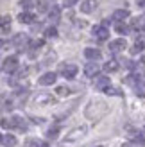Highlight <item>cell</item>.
Masks as SVG:
<instances>
[{"mask_svg":"<svg viewBox=\"0 0 145 147\" xmlns=\"http://www.w3.org/2000/svg\"><path fill=\"white\" fill-rule=\"evenodd\" d=\"M99 72H100V67H99L95 61H91V63H88L84 67V76L86 77H97Z\"/></svg>","mask_w":145,"mask_h":147,"instance_id":"cell-10","label":"cell"},{"mask_svg":"<svg viewBox=\"0 0 145 147\" xmlns=\"http://www.w3.org/2000/svg\"><path fill=\"white\" fill-rule=\"evenodd\" d=\"M106 93H109V95H122V93H120V90H117V88H111V86L106 90Z\"/></svg>","mask_w":145,"mask_h":147,"instance_id":"cell-28","label":"cell"},{"mask_svg":"<svg viewBox=\"0 0 145 147\" xmlns=\"http://www.w3.org/2000/svg\"><path fill=\"white\" fill-rule=\"evenodd\" d=\"M75 2H77V0H63V4L66 5V7H72V5H74Z\"/></svg>","mask_w":145,"mask_h":147,"instance_id":"cell-30","label":"cell"},{"mask_svg":"<svg viewBox=\"0 0 145 147\" xmlns=\"http://www.w3.org/2000/svg\"><path fill=\"white\" fill-rule=\"evenodd\" d=\"M104 72H107V74H111V72H117L118 70V61L117 59H109V61H106V65H104Z\"/></svg>","mask_w":145,"mask_h":147,"instance_id":"cell-19","label":"cell"},{"mask_svg":"<svg viewBox=\"0 0 145 147\" xmlns=\"http://www.w3.org/2000/svg\"><path fill=\"white\" fill-rule=\"evenodd\" d=\"M143 49H145V36H138L136 41H134V45H133V49H131V52L133 54H140V52H143Z\"/></svg>","mask_w":145,"mask_h":147,"instance_id":"cell-14","label":"cell"},{"mask_svg":"<svg viewBox=\"0 0 145 147\" xmlns=\"http://www.w3.org/2000/svg\"><path fill=\"white\" fill-rule=\"evenodd\" d=\"M21 7H32V0H25V2H21Z\"/></svg>","mask_w":145,"mask_h":147,"instance_id":"cell-31","label":"cell"},{"mask_svg":"<svg viewBox=\"0 0 145 147\" xmlns=\"http://www.w3.org/2000/svg\"><path fill=\"white\" fill-rule=\"evenodd\" d=\"M34 20H36V16L29 11H23L18 14V22H21V24H34Z\"/></svg>","mask_w":145,"mask_h":147,"instance_id":"cell-17","label":"cell"},{"mask_svg":"<svg viewBox=\"0 0 145 147\" xmlns=\"http://www.w3.org/2000/svg\"><path fill=\"white\" fill-rule=\"evenodd\" d=\"M134 142L145 147V131H138V133L134 135Z\"/></svg>","mask_w":145,"mask_h":147,"instance_id":"cell-23","label":"cell"},{"mask_svg":"<svg viewBox=\"0 0 145 147\" xmlns=\"http://www.w3.org/2000/svg\"><path fill=\"white\" fill-rule=\"evenodd\" d=\"M142 63H143V65H145V57H143V59H142Z\"/></svg>","mask_w":145,"mask_h":147,"instance_id":"cell-34","label":"cell"},{"mask_svg":"<svg viewBox=\"0 0 145 147\" xmlns=\"http://www.w3.org/2000/svg\"><path fill=\"white\" fill-rule=\"evenodd\" d=\"M57 36V29L52 25V27H48V29H45V38H56Z\"/></svg>","mask_w":145,"mask_h":147,"instance_id":"cell-25","label":"cell"},{"mask_svg":"<svg viewBox=\"0 0 145 147\" xmlns=\"http://www.w3.org/2000/svg\"><path fill=\"white\" fill-rule=\"evenodd\" d=\"M2 145L4 147H14L16 145V138H14L13 135H4L2 136Z\"/></svg>","mask_w":145,"mask_h":147,"instance_id":"cell-20","label":"cell"},{"mask_svg":"<svg viewBox=\"0 0 145 147\" xmlns=\"http://www.w3.org/2000/svg\"><path fill=\"white\" fill-rule=\"evenodd\" d=\"M40 147H50V145H48V144H41Z\"/></svg>","mask_w":145,"mask_h":147,"instance_id":"cell-33","label":"cell"},{"mask_svg":"<svg viewBox=\"0 0 145 147\" xmlns=\"http://www.w3.org/2000/svg\"><path fill=\"white\" fill-rule=\"evenodd\" d=\"M20 67V63H18V57L16 56H9V57H5L4 63H2V70L5 74H13V72H16Z\"/></svg>","mask_w":145,"mask_h":147,"instance_id":"cell-2","label":"cell"},{"mask_svg":"<svg viewBox=\"0 0 145 147\" xmlns=\"http://www.w3.org/2000/svg\"><path fill=\"white\" fill-rule=\"evenodd\" d=\"M59 72H61V76H63L64 79H74V77L77 76V72H79V68L75 67V65H72V63H68V65H61V68H59Z\"/></svg>","mask_w":145,"mask_h":147,"instance_id":"cell-6","label":"cell"},{"mask_svg":"<svg viewBox=\"0 0 145 147\" xmlns=\"http://www.w3.org/2000/svg\"><path fill=\"white\" fill-rule=\"evenodd\" d=\"M84 56L88 57L90 61H99L100 59V50L99 49H93V47H88V49H84Z\"/></svg>","mask_w":145,"mask_h":147,"instance_id":"cell-13","label":"cell"},{"mask_svg":"<svg viewBox=\"0 0 145 147\" xmlns=\"http://www.w3.org/2000/svg\"><path fill=\"white\" fill-rule=\"evenodd\" d=\"M56 92H57V95H68L70 93V88L68 86H57Z\"/></svg>","mask_w":145,"mask_h":147,"instance_id":"cell-27","label":"cell"},{"mask_svg":"<svg viewBox=\"0 0 145 147\" xmlns=\"http://www.w3.org/2000/svg\"><path fill=\"white\" fill-rule=\"evenodd\" d=\"M86 133H88V127L86 126H79V127H74L72 131L66 133V140L72 142V140H79V138H84Z\"/></svg>","mask_w":145,"mask_h":147,"instance_id":"cell-5","label":"cell"},{"mask_svg":"<svg viewBox=\"0 0 145 147\" xmlns=\"http://www.w3.org/2000/svg\"><path fill=\"white\" fill-rule=\"evenodd\" d=\"M34 104L36 106H52L56 104V99L50 93H38L34 97Z\"/></svg>","mask_w":145,"mask_h":147,"instance_id":"cell-4","label":"cell"},{"mask_svg":"<svg viewBox=\"0 0 145 147\" xmlns=\"http://www.w3.org/2000/svg\"><path fill=\"white\" fill-rule=\"evenodd\" d=\"M115 29H117V32H118V34H126V32L129 31V27L124 24V22H118V24L115 25Z\"/></svg>","mask_w":145,"mask_h":147,"instance_id":"cell-24","label":"cell"},{"mask_svg":"<svg viewBox=\"0 0 145 147\" xmlns=\"http://www.w3.org/2000/svg\"><path fill=\"white\" fill-rule=\"evenodd\" d=\"M59 18H61L59 5H52V7H50V11H48V20L52 22V24H56V22H59Z\"/></svg>","mask_w":145,"mask_h":147,"instance_id":"cell-15","label":"cell"},{"mask_svg":"<svg viewBox=\"0 0 145 147\" xmlns=\"http://www.w3.org/2000/svg\"><path fill=\"white\" fill-rule=\"evenodd\" d=\"M126 47H127V41L124 38H118V40L109 41V50H111V52H124Z\"/></svg>","mask_w":145,"mask_h":147,"instance_id":"cell-9","label":"cell"},{"mask_svg":"<svg viewBox=\"0 0 145 147\" xmlns=\"http://www.w3.org/2000/svg\"><path fill=\"white\" fill-rule=\"evenodd\" d=\"M91 34L95 36L99 41H106L107 38H109V29H107V25L100 24V25H95L91 29Z\"/></svg>","mask_w":145,"mask_h":147,"instance_id":"cell-3","label":"cell"},{"mask_svg":"<svg viewBox=\"0 0 145 147\" xmlns=\"http://www.w3.org/2000/svg\"><path fill=\"white\" fill-rule=\"evenodd\" d=\"M31 47H34V49H38V47H43V40H38V41H32V43H31Z\"/></svg>","mask_w":145,"mask_h":147,"instance_id":"cell-29","label":"cell"},{"mask_svg":"<svg viewBox=\"0 0 145 147\" xmlns=\"http://www.w3.org/2000/svg\"><path fill=\"white\" fill-rule=\"evenodd\" d=\"M56 79H57V76H56L54 72H47V74H43V76L38 79V83L41 86H50V84L56 83Z\"/></svg>","mask_w":145,"mask_h":147,"instance_id":"cell-11","label":"cell"},{"mask_svg":"<svg viewBox=\"0 0 145 147\" xmlns=\"http://www.w3.org/2000/svg\"><path fill=\"white\" fill-rule=\"evenodd\" d=\"M122 147H134L133 144H126V145H122Z\"/></svg>","mask_w":145,"mask_h":147,"instance_id":"cell-32","label":"cell"},{"mask_svg":"<svg viewBox=\"0 0 145 147\" xmlns=\"http://www.w3.org/2000/svg\"><path fill=\"white\" fill-rule=\"evenodd\" d=\"M9 126L11 127H14V129H18V131H27V122H25V119L23 117H20V115H14L13 119H11V122H9Z\"/></svg>","mask_w":145,"mask_h":147,"instance_id":"cell-7","label":"cell"},{"mask_svg":"<svg viewBox=\"0 0 145 147\" xmlns=\"http://www.w3.org/2000/svg\"><path fill=\"white\" fill-rule=\"evenodd\" d=\"M134 93L138 95V97H145V79L140 81V83L134 86Z\"/></svg>","mask_w":145,"mask_h":147,"instance_id":"cell-21","label":"cell"},{"mask_svg":"<svg viewBox=\"0 0 145 147\" xmlns=\"http://www.w3.org/2000/svg\"><path fill=\"white\" fill-rule=\"evenodd\" d=\"M97 0H84V2L81 4V11L84 13V14H90V13H93L97 9Z\"/></svg>","mask_w":145,"mask_h":147,"instance_id":"cell-12","label":"cell"},{"mask_svg":"<svg viewBox=\"0 0 145 147\" xmlns=\"http://www.w3.org/2000/svg\"><path fill=\"white\" fill-rule=\"evenodd\" d=\"M106 113H107V106L102 100H93L88 104V108H86V117H88L90 120H100Z\"/></svg>","mask_w":145,"mask_h":147,"instance_id":"cell-1","label":"cell"},{"mask_svg":"<svg viewBox=\"0 0 145 147\" xmlns=\"http://www.w3.org/2000/svg\"><path fill=\"white\" fill-rule=\"evenodd\" d=\"M11 29V16H2V34H7Z\"/></svg>","mask_w":145,"mask_h":147,"instance_id":"cell-22","label":"cell"},{"mask_svg":"<svg viewBox=\"0 0 145 147\" xmlns=\"http://www.w3.org/2000/svg\"><path fill=\"white\" fill-rule=\"evenodd\" d=\"M93 84H95L97 90L106 92L107 88L111 86V81H109V77H106V76H97V77H95V81H93Z\"/></svg>","mask_w":145,"mask_h":147,"instance_id":"cell-8","label":"cell"},{"mask_svg":"<svg viewBox=\"0 0 145 147\" xmlns=\"http://www.w3.org/2000/svg\"><path fill=\"white\" fill-rule=\"evenodd\" d=\"M13 43L18 47V50H21V49H23V45H27V43H29V38H27L25 34H16V36H14V40H13Z\"/></svg>","mask_w":145,"mask_h":147,"instance_id":"cell-18","label":"cell"},{"mask_svg":"<svg viewBox=\"0 0 145 147\" xmlns=\"http://www.w3.org/2000/svg\"><path fill=\"white\" fill-rule=\"evenodd\" d=\"M57 135H59V126L50 127V129H48V133H47V136H48V138H57Z\"/></svg>","mask_w":145,"mask_h":147,"instance_id":"cell-26","label":"cell"},{"mask_svg":"<svg viewBox=\"0 0 145 147\" xmlns=\"http://www.w3.org/2000/svg\"><path fill=\"white\" fill-rule=\"evenodd\" d=\"M126 18H129V11L127 9H117L113 13V16H111V20L117 22V24H118V22H124Z\"/></svg>","mask_w":145,"mask_h":147,"instance_id":"cell-16","label":"cell"}]
</instances>
